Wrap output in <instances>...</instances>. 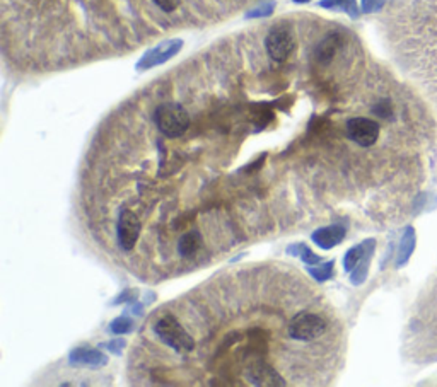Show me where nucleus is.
<instances>
[{
  "mask_svg": "<svg viewBox=\"0 0 437 387\" xmlns=\"http://www.w3.org/2000/svg\"><path fill=\"white\" fill-rule=\"evenodd\" d=\"M152 331L166 346L175 350L176 353H192L195 350V339L185 330L175 314L161 316L154 323Z\"/></svg>",
  "mask_w": 437,
  "mask_h": 387,
  "instance_id": "nucleus-1",
  "label": "nucleus"
},
{
  "mask_svg": "<svg viewBox=\"0 0 437 387\" xmlns=\"http://www.w3.org/2000/svg\"><path fill=\"white\" fill-rule=\"evenodd\" d=\"M154 123L166 138H178L187 133L192 119L181 104L164 103L154 111Z\"/></svg>",
  "mask_w": 437,
  "mask_h": 387,
  "instance_id": "nucleus-2",
  "label": "nucleus"
},
{
  "mask_svg": "<svg viewBox=\"0 0 437 387\" xmlns=\"http://www.w3.org/2000/svg\"><path fill=\"white\" fill-rule=\"evenodd\" d=\"M328 331V321L318 312L303 311L289 321L287 335L294 342L313 343Z\"/></svg>",
  "mask_w": 437,
  "mask_h": 387,
  "instance_id": "nucleus-3",
  "label": "nucleus"
},
{
  "mask_svg": "<svg viewBox=\"0 0 437 387\" xmlns=\"http://www.w3.org/2000/svg\"><path fill=\"white\" fill-rule=\"evenodd\" d=\"M296 46L297 41L294 29L289 24H284V22L273 26L265 38L266 53H268V57L273 61H278V64L287 60L296 52Z\"/></svg>",
  "mask_w": 437,
  "mask_h": 387,
  "instance_id": "nucleus-4",
  "label": "nucleus"
},
{
  "mask_svg": "<svg viewBox=\"0 0 437 387\" xmlns=\"http://www.w3.org/2000/svg\"><path fill=\"white\" fill-rule=\"evenodd\" d=\"M345 131L347 137L359 147H373L381 133V126L376 119H371L367 116H354L347 119Z\"/></svg>",
  "mask_w": 437,
  "mask_h": 387,
  "instance_id": "nucleus-5",
  "label": "nucleus"
},
{
  "mask_svg": "<svg viewBox=\"0 0 437 387\" xmlns=\"http://www.w3.org/2000/svg\"><path fill=\"white\" fill-rule=\"evenodd\" d=\"M246 379L250 384L262 387H282L287 386V381L278 374L273 365L265 358H255L246 365Z\"/></svg>",
  "mask_w": 437,
  "mask_h": 387,
  "instance_id": "nucleus-6",
  "label": "nucleus"
},
{
  "mask_svg": "<svg viewBox=\"0 0 437 387\" xmlns=\"http://www.w3.org/2000/svg\"><path fill=\"white\" fill-rule=\"evenodd\" d=\"M142 224L141 219L135 215V212L129 210V208H123L120 212L118 222H117V239L120 247L123 251H131L137 244L138 238H141Z\"/></svg>",
  "mask_w": 437,
  "mask_h": 387,
  "instance_id": "nucleus-7",
  "label": "nucleus"
},
{
  "mask_svg": "<svg viewBox=\"0 0 437 387\" xmlns=\"http://www.w3.org/2000/svg\"><path fill=\"white\" fill-rule=\"evenodd\" d=\"M181 48H183V40L162 41L161 45L145 52L135 67H137V71H149V68H154L171 60L173 57H176L181 52Z\"/></svg>",
  "mask_w": 437,
  "mask_h": 387,
  "instance_id": "nucleus-8",
  "label": "nucleus"
},
{
  "mask_svg": "<svg viewBox=\"0 0 437 387\" xmlns=\"http://www.w3.org/2000/svg\"><path fill=\"white\" fill-rule=\"evenodd\" d=\"M106 363V355L103 351L96 350V348H76L69 355V365L72 367H91V369H98V367H104Z\"/></svg>",
  "mask_w": 437,
  "mask_h": 387,
  "instance_id": "nucleus-9",
  "label": "nucleus"
},
{
  "mask_svg": "<svg viewBox=\"0 0 437 387\" xmlns=\"http://www.w3.org/2000/svg\"><path fill=\"white\" fill-rule=\"evenodd\" d=\"M342 45L343 36L340 33H330L328 36H324L315 48V53H313L316 64L330 65L336 53H338V50L342 48Z\"/></svg>",
  "mask_w": 437,
  "mask_h": 387,
  "instance_id": "nucleus-10",
  "label": "nucleus"
},
{
  "mask_svg": "<svg viewBox=\"0 0 437 387\" xmlns=\"http://www.w3.org/2000/svg\"><path fill=\"white\" fill-rule=\"evenodd\" d=\"M347 229L340 224H335V226L330 227H321V229H316L313 232L311 239L316 246L321 247V249L328 251V249H334L335 246H338L340 242L345 239Z\"/></svg>",
  "mask_w": 437,
  "mask_h": 387,
  "instance_id": "nucleus-11",
  "label": "nucleus"
},
{
  "mask_svg": "<svg viewBox=\"0 0 437 387\" xmlns=\"http://www.w3.org/2000/svg\"><path fill=\"white\" fill-rule=\"evenodd\" d=\"M203 246V235L202 232L192 229L185 232L178 241V254L183 258H193Z\"/></svg>",
  "mask_w": 437,
  "mask_h": 387,
  "instance_id": "nucleus-12",
  "label": "nucleus"
},
{
  "mask_svg": "<svg viewBox=\"0 0 437 387\" xmlns=\"http://www.w3.org/2000/svg\"><path fill=\"white\" fill-rule=\"evenodd\" d=\"M374 247H376V241H374V239H369V241H364L362 244H359V246L350 247L345 253V256H343V270H345L347 273L354 272L355 266L362 261V258H364L367 253H373Z\"/></svg>",
  "mask_w": 437,
  "mask_h": 387,
  "instance_id": "nucleus-13",
  "label": "nucleus"
},
{
  "mask_svg": "<svg viewBox=\"0 0 437 387\" xmlns=\"http://www.w3.org/2000/svg\"><path fill=\"white\" fill-rule=\"evenodd\" d=\"M415 231L413 227H407V231L401 235L400 247H398V258H396V268H401L403 265H407L410 256H412L413 249H415Z\"/></svg>",
  "mask_w": 437,
  "mask_h": 387,
  "instance_id": "nucleus-14",
  "label": "nucleus"
},
{
  "mask_svg": "<svg viewBox=\"0 0 437 387\" xmlns=\"http://www.w3.org/2000/svg\"><path fill=\"white\" fill-rule=\"evenodd\" d=\"M285 253H287L289 256L301 258L304 263H306V265H320L321 263V256H318L316 253H313L311 247L306 246L304 242L292 244V246H289L287 249H285Z\"/></svg>",
  "mask_w": 437,
  "mask_h": 387,
  "instance_id": "nucleus-15",
  "label": "nucleus"
},
{
  "mask_svg": "<svg viewBox=\"0 0 437 387\" xmlns=\"http://www.w3.org/2000/svg\"><path fill=\"white\" fill-rule=\"evenodd\" d=\"M318 6L328 10H342V13L349 14L352 19L359 17V9L355 0H321Z\"/></svg>",
  "mask_w": 437,
  "mask_h": 387,
  "instance_id": "nucleus-16",
  "label": "nucleus"
},
{
  "mask_svg": "<svg viewBox=\"0 0 437 387\" xmlns=\"http://www.w3.org/2000/svg\"><path fill=\"white\" fill-rule=\"evenodd\" d=\"M334 268H335V263L328 261V263H323V265H320V266L315 265V268H308V272L313 278H315L316 282H318V284H323V282H327L328 278L334 277Z\"/></svg>",
  "mask_w": 437,
  "mask_h": 387,
  "instance_id": "nucleus-17",
  "label": "nucleus"
},
{
  "mask_svg": "<svg viewBox=\"0 0 437 387\" xmlns=\"http://www.w3.org/2000/svg\"><path fill=\"white\" fill-rule=\"evenodd\" d=\"M374 253V251H373ZM373 253H367L364 258H362V261L359 263L357 266H355V270L352 272L350 275V280L354 285H361L364 284L366 277H367V268H369V263H371V256H373Z\"/></svg>",
  "mask_w": 437,
  "mask_h": 387,
  "instance_id": "nucleus-18",
  "label": "nucleus"
},
{
  "mask_svg": "<svg viewBox=\"0 0 437 387\" xmlns=\"http://www.w3.org/2000/svg\"><path fill=\"white\" fill-rule=\"evenodd\" d=\"M131 330H134V321L127 316H120L110 324V331L113 335H129Z\"/></svg>",
  "mask_w": 437,
  "mask_h": 387,
  "instance_id": "nucleus-19",
  "label": "nucleus"
},
{
  "mask_svg": "<svg viewBox=\"0 0 437 387\" xmlns=\"http://www.w3.org/2000/svg\"><path fill=\"white\" fill-rule=\"evenodd\" d=\"M373 113L381 119H389L394 113L393 104L389 99H379L376 104L373 106Z\"/></svg>",
  "mask_w": 437,
  "mask_h": 387,
  "instance_id": "nucleus-20",
  "label": "nucleus"
},
{
  "mask_svg": "<svg viewBox=\"0 0 437 387\" xmlns=\"http://www.w3.org/2000/svg\"><path fill=\"white\" fill-rule=\"evenodd\" d=\"M275 10V2H265L262 6H258L257 9H251L250 13H246V19H258V17H268L270 14H273Z\"/></svg>",
  "mask_w": 437,
  "mask_h": 387,
  "instance_id": "nucleus-21",
  "label": "nucleus"
},
{
  "mask_svg": "<svg viewBox=\"0 0 437 387\" xmlns=\"http://www.w3.org/2000/svg\"><path fill=\"white\" fill-rule=\"evenodd\" d=\"M386 3V0H362V13L371 14L378 13L382 9V6Z\"/></svg>",
  "mask_w": 437,
  "mask_h": 387,
  "instance_id": "nucleus-22",
  "label": "nucleus"
},
{
  "mask_svg": "<svg viewBox=\"0 0 437 387\" xmlns=\"http://www.w3.org/2000/svg\"><path fill=\"white\" fill-rule=\"evenodd\" d=\"M157 7L162 10V13H175V10L180 7L181 0H152Z\"/></svg>",
  "mask_w": 437,
  "mask_h": 387,
  "instance_id": "nucleus-23",
  "label": "nucleus"
},
{
  "mask_svg": "<svg viewBox=\"0 0 437 387\" xmlns=\"http://www.w3.org/2000/svg\"><path fill=\"white\" fill-rule=\"evenodd\" d=\"M101 348H104V350H108V351H111V353H115V355H120V353H122L123 348H125V339H123V338L111 339V342L103 343Z\"/></svg>",
  "mask_w": 437,
  "mask_h": 387,
  "instance_id": "nucleus-24",
  "label": "nucleus"
},
{
  "mask_svg": "<svg viewBox=\"0 0 437 387\" xmlns=\"http://www.w3.org/2000/svg\"><path fill=\"white\" fill-rule=\"evenodd\" d=\"M134 295H137V292H135V290H125V292H123L122 295H120V299L115 300L113 304H122V302H130V300H134V299H135Z\"/></svg>",
  "mask_w": 437,
  "mask_h": 387,
  "instance_id": "nucleus-25",
  "label": "nucleus"
},
{
  "mask_svg": "<svg viewBox=\"0 0 437 387\" xmlns=\"http://www.w3.org/2000/svg\"><path fill=\"white\" fill-rule=\"evenodd\" d=\"M265 157H266V154H263L262 159H257V161H255L253 164L248 166V168H245V169H243V171H246V173H255V171H257V169H260V168H262V166H263V159H265Z\"/></svg>",
  "mask_w": 437,
  "mask_h": 387,
  "instance_id": "nucleus-26",
  "label": "nucleus"
},
{
  "mask_svg": "<svg viewBox=\"0 0 437 387\" xmlns=\"http://www.w3.org/2000/svg\"><path fill=\"white\" fill-rule=\"evenodd\" d=\"M292 2H296V3H308L309 0H292Z\"/></svg>",
  "mask_w": 437,
  "mask_h": 387,
  "instance_id": "nucleus-27",
  "label": "nucleus"
}]
</instances>
